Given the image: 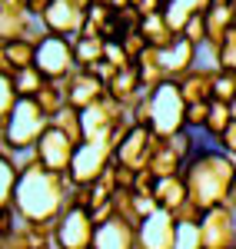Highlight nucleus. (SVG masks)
Returning a JSON list of instances; mask_svg holds the SVG:
<instances>
[{
	"instance_id": "obj_1",
	"label": "nucleus",
	"mask_w": 236,
	"mask_h": 249,
	"mask_svg": "<svg viewBox=\"0 0 236 249\" xmlns=\"http://www.w3.org/2000/svg\"><path fill=\"white\" fill-rule=\"evenodd\" d=\"M17 190H14V210L23 216V219H34V223H54L63 206H67V196H70V179L60 176V173H50L37 163L34 153L17 156Z\"/></svg>"
},
{
	"instance_id": "obj_2",
	"label": "nucleus",
	"mask_w": 236,
	"mask_h": 249,
	"mask_svg": "<svg viewBox=\"0 0 236 249\" xmlns=\"http://www.w3.org/2000/svg\"><path fill=\"white\" fill-rule=\"evenodd\" d=\"M233 176H236V163L226 153H219L217 146H200L197 156L183 170L186 193L203 213L219 206V203H230Z\"/></svg>"
},
{
	"instance_id": "obj_3",
	"label": "nucleus",
	"mask_w": 236,
	"mask_h": 249,
	"mask_svg": "<svg viewBox=\"0 0 236 249\" xmlns=\"http://www.w3.org/2000/svg\"><path fill=\"white\" fill-rule=\"evenodd\" d=\"M50 126V116L37 107V100H23L20 96L14 103V110L7 113V120H0V140L7 143V150L14 156L34 153L37 140L43 136V130Z\"/></svg>"
},
{
	"instance_id": "obj_4",
	"label": "nucleus",
	"mask_w": 236,
	"mask_h": 249,
	"mask_svg": "<svg viewBox=\"0 0 236 249\" xmlns=\"http://www.w3.org/2000/svg\"><path fill=\"white\" fill-rule=\"evenodd\" d=\"M183 113H186V103H183V96H180V87L173 80H166V83H160L157 90L150 93V130L157 136H173L183 130Z\"/></svg>"
},
{
	"instance_id": "obj_5",
	"label": "nucleus",
	"mask_w": 236,
	"mask_h": 249,
	"mask_svg": "<svg viewBox=\"0 0 236 249\" xmlns=\"http://www.w3.org/2000/svg\"><path fill=\"white\" fill-rule=\"evenodd\" d=\"M97 239V223L90 210L80 206H63L57 219H54V246L57 249H93Z\"/></svg>"
},
{
	"instance_id": "obj_6",
	"label": "nucleus",
	"mask_w": 236,
	"mask_h": 249,
	"mask_svg": "<svg viewBox=\"0 0 236 249\" xmlns=\"http://www.w3.org/2000/svg\"><path fill=\"white\" fill-rule=\"evenodd\" d=\"M40 73L47 80H67L73 70H77V57H73V40L57 37V34H40L37 40V60H34Z\"/></svg>"
},
{
	"instance_id": "obj_7",
	"label": "nucleus",
	"mask_w": 236,
	"mask_h": 249,
	"mask_svg": "<svg viewBox=\"0 0 236 249\" xmlns=\"http://www.w3.org/2000/svg\"><path fill=\"white\" fill-rule=\"evenodd\" d=\"M80 120H83V140L87 143H110V133L117 130L123 120H130V110L120 107L117 100L103 96L93 107L80 110Z\"/></svg>"
},
{
	"instance_id": "obj_8",
	"label": "nucleus",
	"mask_w": 236,
	"mask_h": 249,
	"mask_svg": "<svg viewBox=\"0 0 236 249\" xmlns=\"http://www.w3.org/2000/svg\"><path fill=\"white\" fill-rule=\"evenodd\" d=\"M197 226L203 249H236V206L219 203V206L203 213Z\"/></svg>"
},
{
	"instance_id": "obj_9",
	"label": "nucleus",
	"mask_w": 236,
	"mask_h": 249,
	"mask_svg": "<svg viewBox=\"0 0 236 249\" xmlns=\"http://www.w3.org/2000/svg\"><path fill=\"white\" fill-rule=\"evenodd\" d=\"M160 146H163V136H157L150 126H130V133L117 143L113 160L130 166V170H146Z\"/></svg>"
},
{
	"instance_id": "obj_10",
	"label": "nucleus",
	"mask_w": 236,
	"mask_h": 249,
	"mask_svg": "<svg viewBox=\"0 0 236 249\" xmlns=\"http://www.w3.org/2000/svg\"><path fill=\"white\" fill-rule=\"evenodd\" d=\"M73 153H77V143H70V136L60 133L54 123L43 130V136H40L37 146H34V156H37L40 166L50 170V173H60V176L70 173V166H73Z\"/></svg>"
},
{
	"instance_id": "obj_11",
	"label": "nucleus",
	"mask_w": 236,
	"mask_h": 249,
	"mask_svg": "<svg viewBox=\"0 0 236 249\" xmlns=\"http://www.w3.org/2000/svg\"><path fill=\"white\" fill-rule=\"evenodd\" d=\"M113 163V146L110 143H80L73 153V166L67 173V179L73 186H90L97 176H103V170Z\"/></svg>"
},
{
	"instance_id": "obj_12",
	"label": "nucleus",
	"mask_w": 236,
	"mask_h": 249,
	"mask_svg": "<svg viewBox=\"0 0 236 249\" xmlns=\"http://www.w3.org/2000/svg\"><path fill=\"white\" fill-rule=\"evenodd\" d=\"M37 23L47 30V34H57V37L73 40V37H80L83 27H87V10L77 7L73 0H54L50 10H47Z\"/></svg>"
},
{
	"instance_id": "obj_13",
	"label": "nucleus",
	"mask_w": 236,
	"mask_h": 249,
	"mask_svg": "<svg viewBox=\"0 0 236 249\" xmlns=\"http://www.w3.org/2000/svg\"><path fill=\"white\" fill-rule=\"evenodd\" d=\"M60 83H63V93H67V107H73V110H87V107H93L97 100L107 96V87L93 70H73Z\"/></svg>"
},
{
	"instance_id": "obj_14",
	"label": "nucleus",
	"mask_w": 236,
	"mask_h": 249,
	"mask_svg": "<svg viewBox=\"0 0 236 249\" xmlns=\"http://www.w3.org/2000/svg\"><path fill=\"white\" fill-rule=\"evenodd\" d=\"M177 243V219L166 210H157L146 216L137 230V246L140 249H173Z\"/></svg>"
},
{
	"instance_id": "obj_15",
	"label": "nucleus",
	"mask_w": 236,
	"mask_h": 249,
	"mask_svg": "<svg viewBox=\"0 0 236 249\" xmlns=\"http://www.w3.org/2000/svg\"><path fill=\"white\" fill-rule=\"evenodd\" d=\"M40 34H43V27L23 7H0V43L23 40V37L40 40Z\"/></svg>"
},
{
	"instance_id": "obj_16",
	"label": "nucleus",
	"mask_w": 236,
	"mask_h": 249,
	"mask_svg": "<svg viewBox=\"0 0 236 249\" xmlns=\"http://www.w3.org/2000/svg\"><path fill=\"white\" fill-rule=\"evenodd\" d=\"M193 67H197V47L190 40L177 37L170 47L160 50V70L166 73V80H180L186 70H193Z\"/></svg>"
},
{
	"instance_id": "obj_17",
	"label": "nucleus",
	"mask_w": 236,
	"mask_h": 249,
	"mask_svg": "<svg viewBox=\"0 0 236 249\" xmlns=\"http://www.w3.org/2000/svg\"><path fill=\"white\" fill-rule=\"evenodd\" d=\"M213 73H217V70L193 67V70H186L180 80H173L180 87L183 103H210V100H213Z\"/></svg>"
},
{
	"instance_id": "obj_18",
	"label": "nucleus",
	"mask_w": 236,
	"mask_h": 249,
	"mask_svg": "<svg viewBox=\"0 0 236 249\" xmlns=\"http://www.w3.org/2000/svg\"><path fill=\"white\" fill-rule=\"evenodd\" d=\"M236 27V7L233 0H213V7L206 10V43L217 50L223 37Z\"/></svg>"
},
{
	"instance_id": "obj_19",
	"label": "nucleus",
	"mask_w": 236,
	"mask_h": 249,
	"mask_svg": "<svg viewBox=\"0 0 236 249\" xmlns=\"http://www.w3.org/2000/svg\"><path fill=\"white\" fill-rule=\"evenodd\" d=\"M107 96L110 100H117L120 107H133L140 96H143V90H140V70H137V63H130V67H123L117 77L107 83Z\"/></svg>"
},
{
	"instance_id": "obj_20",
	"label": "nucleus",
	"mask_w": 236,
	"mask_h": 249,
	"mask_svg": "<svg viewBox=\"0 0 236 249\" xmlns=\"http://www.w3.org/2000/svg\"><path fill=\"white\" fill-rule=\"evenodd\" d=\"M93 249H140L137 246V230H130V226L120 223V219H110V223L97 226Z\"/></svg>"
},
{
	"instance_id": "obj_21",
	"label": "nucleus",
	"mask_w": 236,
	"mask_h": 249,
	"mask_svg": "<svg viewBox=\"0 0 236 249\" xmlns=\"http://www.w3.org/2000/svg\"><path fill=\"white\" fill-rule=\"evenodd\" d=\"M153 199H157V210H166V213L180 210V206H183V203L190 199L183 173H180V176H166V179H157V190H153Z\"/></svg>"
},
{
	"instance_id": "obj_22",
	"label": "nucleus",
	"mask_w": 236,
	"mask_h": 249,
	"mask_svg": "<svg viewBox=\"0 0 236 249\" xmlns=\"http://www.w3.org/2000/svg\"><path fill=\"white\" fill-rule=\"evenodd\" d=\"M103 50H107V40L97 37V34H80L73 37V57H77V70H93L100 60H103Z\"/></svg>"
},
{
	"instance_id": "obj_23",
	"label": "nucleus",
	"mask_w": 236,
	"mask_h": 249,
	"mask_svg": "<svg viewBox=\"0 0 236 249\" xmlns=\"http://www.w3.org/2000/svg\"><path fill=\"white\" fill-rule=\"evenodd\" d=\"M0 47H3V57H7V67H10V77H14L17 70L34 67V60H37V40L34 37L10 40V43H0Z\"/></svg>"
},
{
	"instance_id": "obj_24",
	"label": "nucleus",
	"mask_w": 236,
	"mask_h": 249,
	"mask_svg": "<svg viewBox=\"0 0 236 249\" xmlns=\"http://www.w3.org/2000/svg\"><path fill=\"white\" fill-rule=\"evenodd\" d=\"M17 176H20V166L14 156L0 153V213L14 206V190H17Z\"/></svg>"
},
{
	"instance_id": "obj_25",
	"label": "nucleus",
	"mask_w": 236,
	"mask_h": 249,
	"mask_svg": "<svg viewBox=\"0 0 236 249\" xmlns=\"http://www.w3.org/2000/svg\"><path fill=\"white\" fill-rule=\"evenodd\" d=\"M146 170L153 173L157 179H166V176H180V173L186 170V163H183V160L166 146V140H163V146L153 153V160H150V166H146Z\"/></svg>"
},
{
	"instance_id": "obj_26",
	"label": "nucleus",
	"mask_w": 236,
	"mask_h": 249,
	"mask_svg": "<svg viewBox=\"0 0 236 249\" xmlns=\"http://www.w3.org/2000/svg\"><path fill=\"white\" fill-rule=\"evenodd\" d=\"M140 34L146 37V43L150 47H157V50H163V47H170L173 43V30L166 27V20H163V14H153V17H143V23H140Z\"/></svg>"
},
{
	"instance_id": "obj_27",
	"label": "nucleus",
	"mask_w": 236,
	"mask_h": 249,
	"mask_svg": "<svg viewBox=\"0 0 236 249\" xmlns=\"http://www.w3.org/2000/svg\"><path fill=\"white\" fill-rule=\"evenodd\" d=\"M14 90H17V96H23V100H34V96L47 87V77L40 73L37 67H27V70H17L14 73Z\"/></svg>"
},
{
	"instance_id": "obj_28",
	"label": "nucleus",
	"mask_w": 236,
	"mask_h": 249,
	"mask_svg": "<svg viewBox=\"0 0 236 249\" xmlns=\"http://www.w3.org/2000/svg\"><path fill=\"white\" fill-rule=\"evenodd\" d=\"M34 100H37L40 110H43V113L54 120V116H57L60 110L67 107V93H63V83H60V80H57V83H54V80H47V87H43V90H40Z\"/></svg>"
},
{
	"instance_id": "obj_29",
	"label": "nucleus",
	"mask_w": 236,
	"mask_h": 249,
	"mask_svg": "<svg viewBox=\"0 0 236 249\" xmlns=\"http://www.w3.org/2000/svg\"><path fill=\"white\" fill-rule=\"evenodd\" d=\"M193 14H197V10H193V3H190V0H170V3L163 7V20H166V27L173 30V37L183 34V27L190 23Z\"/></svg>"
},
{
	"instance_id": "obj_30",
	"label": "nucleus",
	"mask_w": 236,
	"mask_h": 249,
	"mask_svg": "<svg viewBox=\"0 0 236 249\" xmlns=\"http://www.w3.org/2000/svg\"><path fill=\"white\" fill-rule=\"evenodd\" d=\"M50 123L57 126L60 133L70 136V143H77V146H80V143H87V140H83V120H80V110H73V107H63V110H60V113L54 116Z\"/></svg>"
},
{
	"instance_id": "obj_31",
	"label": "nucleus",
	"mask_w": 236,
	"mask_h": 249,
	"mask_svg": "<svg viewBox=\"0 0 236 249\" xmlns=\"http://www.w3.org/2000/svg\"><path fill=\"white\" fill-rule=\"evenodd\" d=\"M230 123H233L230 103H217V100H213V103H210V116H206V126H203V136L217 143V140H219V133H223V130H226Z\"/></svg>"
},
{
	"instance_id": "obj_32",
	"label": "nucleus",
	"mask_w": 236,
	"mask_h": 249,
	"mask_svg": "<svg viewBox=\"0 0 236 249\" xmlns=\"http://www.w3.org/2000/svg\"><path fill=\"white\" fill-rule=\"evenodd\" d=\"M213 100L217 103H233L236 100V73H230V70H217L213 73Z\"/></svg>"
},
{
	"instance_id": "obj_33",
	"label": "nucleus",
	"mask_w": 236,
	"mask_h": 249,
	"mask_svg": "<svg viewBox=\"0 0 236 249\" xmlns=\"http://www.w3.org/2000/svg\"><path fill=\"white\" fill-rule=\"evenodd\" d=\"M217 63H219V70L236 73V27L223 37V43L217 47Z\"/></svg>"
},
{
	"instance_id": "obj_34",
	"label": "nucleus",
	"mask_w": 236,
	"mask_h": 249,
	"mask_svg": "<svg viewBox=\"0 0 236 249\" xmlns=\"http://www.w3.org/2000/svg\"><path fill=\"white\" fill-rule=\"evenodd\" d=\"M213 103V100H210ZM210 103H186V113H183V126L193 130V133H203L206 126V116H210Z\"/></svg>"
},
{
	"instance_id": "obj_35",
	"label": "nucleus",
	"mask_w": 236,
	"mask_h": 249,
	"mask_svg": "<svg viewBox=\"0 0 236 249\" xmlns=\"http://www.w3.org/2000/svg\"><path fill=\"white\" fill-rule=\"evenodd\" d=\"M120 47H123V53L130 57V63H137V60L146 53L150 43H146V37H143L140 30H133V34H123V37H120Z\"/></svg>"
},
{
	"instance_id": "obj_36",
	"label": "nucleus",
	"mask_w": 236,
	"mask_h": 249,
	"mask_svg": "<svg viewBox=\"0 0 236 249\" xmlns=\"http://www.w3.org/2000/svg\"><path fill=\"white\" fill-rule=\"evenodd\" d=\"M180 37L190 40L193 47H203V43H206V14H193L190 23L183 27V34H180Z\"/></svg>"
},
{
	"instance_id": "obj_37",
	"label": "nucleus",
	"mask_w": 236,
	"mask_h": 249,
	"mask_svg": "<svg viewBox=\"0 0 236 249\" xmlns=\"http://www.w3.org/2000/svg\"><path fill=\"white\" fill-rule=\"evenodd\" d=\"M173 249H203L200 246L197 223H177V243H173Z\"/></svg>"
},
{
	"instance_id": "obj_38",
	"label": "nucleus",
	"mask_w": 236,
	"mask_h": 249,
	"mask_svg": "<svg viewBox=\"0 0 236 249\" xmlns=\"http://www.w3.org/2000/svg\"><path fill=\"white\" fill-rule=\"evenodd\" d=\"M20 96L14 90V80L7 77V73H0V120H7V113L14 110V103H17Z\"/></svg>"
},
{
	"instance_id": "obj_39",
	"label": "nucleus",
	"mask_w": 236,
	"mask_h": 249,
	"mask_svg": "<svg viewBox=\"0 0 236 249\" xmlns=\"http://www.w3.org/2000/svg\"><path fill=\"white\" fill-rule=\"evenodd\" d=\"M213 146H217L219 153H226L230 160H236V120L226 126V130H223V133H219V140L213 143Z\"/></svg>"
},
{
	"instance_id": "obj_40",
	"label": "nucleus",
	"mask_w": 236,
	"mask_h": 249,
	"mask_svg": "<svg viewBox=\"0 0 236 249\" xmlns=\"http://www.w3.org/2000/svg\"><path fill=\"white\" fill-rule=\"evenodd\" d=\"M153 190H157V176H153L150 170H137L133 193H137V196H153Z\"/></svg>"
},
{
	"instance_id": "obj_41",
	"label": "nucleus",
	"mask_w": 236,
	"mask_h": 249,
	"mask_svg": "<svg viewBox=\"0 0 236 249\" xmlns=\"http://www.w3.org/2000/svg\"><path fill=\"white\" fill-rule=\"evenodd\" d=\"M133 7H137L143 17H153V14H163V0H133Z\"/></svg>"
},
{
	"instance_id": "obj_42",
	"label": "nucleus",
	"mask_w": 236,
	"mask_h": 249,
	"mask_svg": "<svg viewBox=\"0 0 236 249\" xmlns=\"http://www.w3.org/2000/svg\"><path fill=\"white\" fill-rule=\"evenodd\" d=\"M50 3H54V0H23V7H27V14H30L34 20H40V17H43V14L50 10Z\"/></svg>"
},
{
	"instance_id": "obj_43",
	"label": "nucleus",
	"mask_w": 236,
	"mask_h": 249,
	"mask_svg": "<svg viewBox=\"0 0 236 249\" xmlns=\"http://www.w3.org/2000/svg\"><path fill=\"white\" fill-rule=\"evenodd\" d=\"M93 73H97V77L103 80V87H107V83H110V80L117 77L120 70H117V67H113V63H107V60H100L97 67H93Z\"/></svg>"
},
{
	"instance_id": "obj_44",
	"label": "nucleus",
	"mask_w": 236,
	"mask_h": 249,
	"mask_svg": "<svg viewBox=\"0 0 236 249\" xmlns=\"http://www.w3.org/2000/svg\"><path fill=\"white\" fill-rule=\"evenodd\" d=\"M103 3H107V7H110V10L117 14V10H127V7H130L133 0H103Z\"/></svg>"
},
{
	"instance_id": "obj_45",
	"label": "nucleus",
	"mask_w": 236,
	"mask_h": 249,
	"mask_svg": "<svg viewBox=\"0 0 236 249\" xmlns=\"http://www.w3.org/2000/svg\"><path fill=\"white\" fill-rule=\"evenodd\" d=\"M73 3H77V7H83V10H87V7H90V3H97V0H73Z\"/></svg>"
},
{
	"instance_id": "obj_46",
	"label": "nucleus",
	"mask_w": 236,
	"mask_h": 249,
	"mask_svg": "<svg viewBox=\"0 0 236 249\" xmlns=\"http://www.w3.org/2000/svg\"><path fill=\"white\" fill-rule=\"evenodd\" d=\"M230 113H233V120H236V100H233V103H230Z\"/></svg>"
},
{
	"instance_id": "obj_47",
	"label": "nucleus",
	"mask_w": 236,
	"mask_h": 249,
	"mask_svg": "<svg viewBox=\"0 0 236 249\" xmlns=\"http://www.w3.org/2000/svg\"><path fill=\"white\" fill-rule=\"evenodd\" d=\"M166 3H170V0H163V7H166Z\"/></svg>"
},
{
	"instance_id": "obj_48",
	"label": "nucleus",
	"mask_w": 236,
	"mask_h": 249,
	"mask_svg": "<svg viewBox=\"0 0 236 249\" xmlns=\"http://www.w3.org/2000/svg\"><path fill=\"white\" fill-rule=\"evenodd\" d=\"M0 249H3V239H0Z\"/></svg>"
},
{
	"instance_id": "obj_49",
	"label": "nucleus",
	"mask_w": 236,
	"mask_h": 249,
	"mask_svg": "<svg viewBox=\"0 0 236 249\" xmlns=\"http://www.w3.org/2000/svg\"><path fill=\"white\" fill-rule=\"evenodd\" d=\"M233 7H236V0H233Z\"/></svg>"
}]
</instances>
